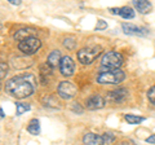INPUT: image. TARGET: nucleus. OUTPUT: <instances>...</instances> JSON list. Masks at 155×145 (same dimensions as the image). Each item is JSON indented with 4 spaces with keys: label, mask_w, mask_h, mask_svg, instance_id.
Wrapping results in <instances>:
<instances>
[{
    "label": "nucleus",
    "mask_w": 155,
    "mask_h": 145,
    "mask_svg": "<svg viewBox=\"0 0 155 145\" xmlns=\"http://www.w3.org/2000/svg\"><path fill=\"white\" fill-rule=\"evenodd\" d=\"M5 92L16 99H25L34 93V76H14L5 82Z\"/></svg>",
    "instance_id": "f257e3e1"
},
{
    "label": "nucleus",
    "mask_w": 155,
    "mask_h": 145,
    "mask_svg": "<svg viewBox=\"0 0 155 145\" xmlns=\"http://www.w3.org/2000/svg\"><path fill=\"white\" fill-rule=\"evenodd\" d=\"M125 78L124 71L122 70H107L98 74L97 76V82L101 84H119L122 83Z\"/></svg>",
    "instance_id": "f03ea898"
},
{
    "label": "nucleus",
    "mask_w": 155,
    "mask_h": 145,
    "mask_svg": "<svg viewBox=\"0 0 155 145\" xmlns=\"http://www.w3.org/2000/svg\"><path fill=\"white\" fill-rule=\"evenodd\" d=\"M101 51H102V48H101L100 46L81 48V49L78 52V60L84 65H89L97 59V57H98Z\"/></svg>",
    "instance_id": "7ed1b4c3"
},
{
    "label": "nucleus",
    "mask_w": 155,
    "mask_h": 145,
    "mask_svg": "<svg viewBox=\"0 0 155 145\" xmlns=\"http://www.w3.org/2000/svg\"><path fill=\"white\" fill-rule=\"evenodd\" d=\"M101 65L102 67H107L110 70H118L123 65V57L118 52L110 51L104 55L102 60H101Z\"/></svg>",
    "instance_id": "20e7f679"
},
{
    "label": "nucleus",
    "mask_w": 155,
    "mask_h": 145,
    "mask_svg": "<svg viewBox=\"0 0 155 145\" xmlns=\"http://www.w3.org/2000/svg\"><path fill=\"white\" fill-rule=\"evenodd\" d=\"M76 92H78L76 86L74 83H71V82L64 80L58 86V95L64 100H71L76 95Z\"/></svg>",
    "instance_id": "39448f33"
},
{
    "label": "nucleus",
    "mask_w": 155,
    "mask_h": 145,
    "mask_svg": "<svg viewBox=\"0 0 155 145\" xmlns=\"http://www.w3.org/2000/svg\"><path fill=\"white\" fill-rule=\"evenodd\" d=\"M41 46V43L40 40L38 39V38H28V39H25L23 42H21L18 44V48H19V51L23 52V53H26V55H34L39 48H40Z\"/></svg>",
    "instance_id": "423d86ee"
},
{
    "label": "nucleus",
    "mask_w": 155,
    "mask_h": 145,
    "mask_svg": "<svg viewBox=\"0 0 155 145\" xmlns=\"http://www.w3.org/2000/svg\"><path fill=\"white\" fill-rule=\"evenodd\" d=\"M60 71L64 76H71L72 74H74L75 64H74V61H72L71 57H69V56L62 57L61 64H60Z\"/></svg>",
    "instance_id": "0eeeda50"
},
{
    "label": "nucleus",
    "mask_w": 155,
    "mask_h": 145,
    "mask_svg": "<svg viewBox=\"0 0 155 145\" xmlns=\"http://www.w3.org/2000/svg\"><path fill=\"white\" fill-rule=\"evenodd\" d=\"M123 31L127 34V35H138V36H146L149 34V30L145 27H137L132 25V23H123Z\"/></svg>",
    "instance_id": "6e6552de"
},
{
    "label": "nucleus",
    "mask_w": 155,
    "mask_h": 145,
    "mask_svg": "<svg viewBox=\"0 0 155 145\" xmlns=\"http://www.w3.org/2000/svg\"><path fill=\"white\" fill-rule=\"evenodd\" d=\"M104 105H105V100L102 96H100V95H92L91 97H88L85 101V106L89 110L101 109V108H104Z\"/></svg>",
    "instance_id": "1a4fd4ad"
},
{
    "label": "nucleus",
    "mask_w": 155,
    "mask_h": 145,
    "mask_svg": "<svg viewBox=\"0 0 155 145\" xmlns=\"http://www.w3.org/2000/svg\"><path fill=\"white\" fill-rule=\"evenodd\" d=\"M127 95H128L127 89L119 88V89H115V91H113V92H110L107 95V100L111 101V103H114V104H118V103L123 101L125 97H127Z\"/></svg>",
    "instance_id": "9d476101"
},
{
    "label": "nucleus",
    "mask_w": 155,
    "mask_h": 145,
    "mask_svg": "<svg viewBox=\"0 0 155 145\" xmlns=\"http://www.w3.org/2000/svg\"><path fill=\"white\" fill-rule=\"evenodd\" d=\"M83 143L85 145H104V139L102 136H98L96 133H87L83 137Z\"/></svg>",
    "instance_id": "9b49d317"
},
{
    "label": "nucleus",
    "mask_w": 155,
    "mask_h": 145,
    "mask_svg": "<svg viewBox=\"0 0 155 145\" xmlns=\"http://www.w3.org/2000/svg\"><path fill=\"white\" fill-rule=\"evenodd\" d=\"M133 7L142 14H146L151 11V4L147 0H133Z\"/></svg>",
    "instance_id": "f8f14e48"
},
{
    "label": "nucleus",
    "mask_w": 155,
    "mask_h": 145,
    "mask_svg": "<svg viewBox=\"0 0 155 145\" xmlns=\"http://www.w3.org/2000/svg\"><path fill=\"white\" fill-rule=\"evenodd\" d=\"M32 34H34V30L32 29H22V30H19L18 32H16V38L17 40H19V43L23 42L25 39H28V38H32Z\"/></svg>",
    "instance_id": "ddd939ff"
},
{
    "label": "nucleus",
    "mask_w": 155,
    "mask_h": 145,
    "mask_svg": "<svg viewBox=\"0 0 155 145\" xmlns=\"http://www.w3.org/2000/svg\"><path fill=\"white\" fill-rule=\"evenodd\" d=\"M61 52L60 51H53L49 56H48V64H49L52 67L57 66V64H61Z\"/></svg>",
    "instance_id": "4468645a"
},
{
    "label": "nucleus",
    "mask_w": 155,
    "mask_h": 145,
    "mask_svg": "<svg viewBox=\"0 0 155 145\" xmlns=\"http://www.w3.org/2000/svg\"><path fill=\"white\" fill-rule=\"evenodd\" d=\"M27 131L32 135H38L40 132V122H39L38 119H31L27 126Z\"/></svg>",
    "instance_id": "2eb2a0df"
},
{
    "label": "nucleus",
    "mask_w": 155,
    "mask_h": 145,
    "mask_svg": "<svg viewBox=\"0 0 155 145\" xmlns=\"http://www.w3.org/2000/svg\"><path fill=\"white\" fill-rule=\"evenodd\" d=\"M52 74V66L48 64V62H45V64H43L40 66V76L43 82H45V78H48Z\"/></svg>",
    "instance_id": "dca6fc26"
},
{
    "label": "nucleus",
    "mask_w": 155,
    "mask_h": 145,
    "mask_svg": "<svg viewBox=\"0 0 155 145\" xmlns=\"http://www.w3.org/2000/svg\"><path fill=\"white\" fill-rule=\"evenodd\" d=\"M119 16H122L125 20H130V18L134 17V12H133V9L129 7H122L119 11Z\"/></svg>",
    "instance_id": "f3484780"
},
{
    "label": "nucleus",
    "mask_w": 155,
    "mask_h": 145,
    "mask_svg": "<svg viewBox=\"0 0 155 145\" xmlns=\"http://www.w3.org/2000/svg\"><path fill=\"white\" fill-rule=\"evenodd\" d=\"M125 120L129 123V124H138L145 120V118L142 117H138V115H133V114H127L125 115Z\"/></svg>",
    "instance_id": "a211bd4d"
},
{
    "label": "nucleus",
    "mask_w": 155,
    "mask_h": 145,
    "mask_svg": "<svg viewBox=\"0 0 155 145\" xmlns=\"http://www.w3.org/2000/svg\"><path fill=\"white\" fill-rule=\"evenodd\" d=\"M16 106H17V115H21V114H23L25 112H28V110H30V105H28V104L17 103Z\"/></svg>",
    "instance_id": "6ab92c4d"
},
{
    "label": "nucleus",
    "mask_w": 155,
    "mask_h": 145,
    "mask_svg": "<svg viewBox=\"0 0 155 145\" xmlns=\"http://www.w3.org/2000/svg\"><path fill=\"white\" fill-rule=\"evenodd\" d=\"M147 97L150 100V103H151L153 105H155V86L151 87V88L147 91Z\"/></svg>",
    "instance_id": "aec40b11"
},
{
    "label": "nucleus",
    "mask_w": 155,
    "mask_h": 145,
    "mask_svg": "<svg viewBox=\"0 0 155 145\" xmlns=\"http://www.w3.org/2000/svg\"><path fill=\"white\" fill-rule=\"evenodd\" d=\"M64 46L66 48H69V49H72V48L75 47V40L72 39V38H67V39L64 40Z\"/></svg>",
    "instance_id": "412c9836"
},
{
    "label": "nucleus",
    "mask_w": 155,
    "mask_h": 145,
    "mask_svg": "<svg viewBox=\"0 0 155 145\" xmlns=\"http://www.w3.org/2000/svg\"><path fill=\"white\" fill-rule=\"evenodd\" d=\"M102 139H104V144H109V143H111V141H114V135L113 133H105L104 136H102Z\"/></svg>",
    "instance_id": "4be33fe9"
},
{
    "label": "nucleus",
    "mask_w": 155,
    "mask_h": 145,
    "mask_svg": "<svg viewBox=\"0 0 155 145\" xmlns=\"http://www.w3.org/2000/svg\"><path fill=\"white\" fill-rule=\"evenodd\" d=\"M106 27H107V23H106L104 20H100L96 25V30H105Z\"/></svg>",
    "instance_id": "5701e85b"
},
{
    "label": "nucleus",
    "mask_w": 155,
    "mask_h": 145,
    "mask_svg": "<svg viewBox=\"0 0 155 145\" xmlns=\"http://www.w3.org/2000/svg\"><path fill=\"white\" fill-rule=\"evenodd\" d=\"M7 69H8V67H7V64H4V62H3V64H2V75H0V76H2V79L4 78V75H5Z\"/></svg>",
    "instance_id": "b1692460"
},
{
    "label": "nucleus",
    "mask_w": 155,
    "mask_h": 145,
    "mask_svg": "<svg viewBox=\"0 0 155 145\" xmlns=\"http://www.w3.org/2000/svg\"><path fill=\"white\" fill-rule=\"evenodd\" d=\"M146 143H149V144H155V135H151L150 137H147V139H146Z\"/></svg>",
    "instance_id": "393cba45"
},
{
    "label": "nucleus",
    "mask_w": 155,
    "mask_h": 145,
    "mask_svg": "<svg viewBox=\"0 0 155 145\" xmlns=\"http://www.w3.org/2000/svg\"><path fill=\"white\" fill-rule=\"evenodd\" d=\"M75 106H74V112H79V113H81V108L79 106V104H74Z\"/></svg>",
    "instance_id": "a878e982"
},
{
    "label": "nucleus",
    "mask_w": 155,
    "mask_h": 145,
    "mask_svg": "<svg viewBox=\"0 0 155 145\" xmlns=\"http://www.w3.org/2000/svg\"><path fill=\"white\" fill-rule=\"evenodd\" d=\"M11 2V4H13V5H19L21 4V0H9Z\"/></svg>",
    "instance_id": "bb28decb"
},
{
    "label": "nucleus",
    "mask_w": 155,
    "mask_h": 145,
    "mask_svg": "<svg viewBox=\"0 0 155 145\" xmlns=\"http://www.w3.org/2000/svg\"><path fill=\"white\" fill-rule=\"evenodd\" d=\"M0 114H2V118L5 117V115H4V110H3V109H0Z\"/></svg>",
    "instance_id": "cd10ccee"
}]
</instances>
